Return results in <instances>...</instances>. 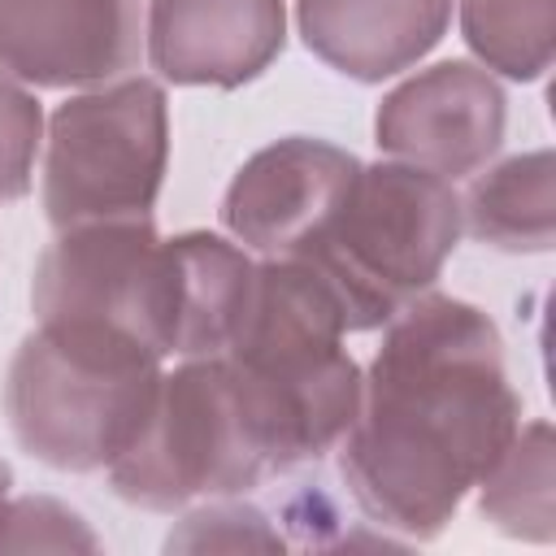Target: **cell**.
<instances>
[{
    "label": "cell",
    "instance_id": "1",
    "mask_svg": "<svg viewBox=\"0 0 556 556\" xmlns=\"http://www.w3.org/2000/svg\"><path fill=\"white\" fill-rule=\"evenodd\" d=\"M521 426L495 321L456 295H417L382 326L361 369V408L339 439L356 508L404 539H439Z\"/></svg>",
    "mask_w": 556,
    "mask_h": 556
},
{
    "label": "cell",
    "instance_id": "2",
    "mask_svg": "<svg viewBox=\"0 0 556 556\" xmlns=\"http://www.w3.org/2000/svg\"><path fill=\"white\" fill-rule=\"evenodd\" d=\"M343 313L295 256H261L243 317L222 352L269 473L321 460L361 408V365Z\"/></svg>",
    "mask_w": 556,
    "mask_h": 556
},
{
    "label": "cell",
    "instance_id": "3",
    "mask_svg": "<svg viewBox=\"0 0 556 556\" xmlns=\"http://www.w3.org/2000/svg\"><path fill=\"white\" fill-rule=\"evenodd\" d=\"M165 361L96 321H35L4 374L17 447L61 473L109 469L139 434Z\"/></svg>",
    "mask_w": 556,
    "mask_h": 556
},
{
    "label": "cell",
    "instance_id": "4",
    "mask_svg": "<svg viewBox=\"0 0 556 556\" xmlns=\"http://www.w3.org/2000/svg\"><path fill=\"white\" fill-rule=\"evenodd\" d=\"M460 239V195L404 161L361 165L334 213L295 252L334 295L348 334L387 326L434 291Z\"/></svg>",
    "mask_w": 556,
    "mask_h": 556
},
{
    "label": "cell",
    "instance_id": "5",
    "mask_svg": "<svg viewBox=\"0 0 556 556\" xmlns=\"http://www.w3.org/2000/svg\"><path fill=\"white\" fill-rule=\"evenodd\" d=\"M169 169V104L161 83L126 74L83 87L43 130L39 200L56 230L152 217Z\"/></svg>",
    "mask_w": 556,
    "mask_h": 556
},
{
    "label": "cell",
    "instance_id": "6",
    "mask_svg": "<svg viewBox=\"0 0 556 556\" xmlns=\"http://www.w3.org/2000/svg\"><path fill=\"white\" fill-rule=\"evenodd\" d=\"M261 478L269 465L222 356L165 369L135 443L109 465L113 495L148 513L243 495Z\"/></svg>",
    "mask_w": 556,
    "mask_h": 556
},
{
    "label": "cell",
    "instance_id": "7",
    "mask_svg": "<svg viewBox=\"0 0 556 556\" xmlns=\"http://www.w3.org/2000/svg\"><path fill=\"white\" fill-rule=\"evenodd\" d=\"M35 321L113 326L161 361L178 348V256L152 217L56 230L30 278Z\"/></svg>",
    "mask_w": 556,
    "mask_h": 556
},
{
    "label": "cell",
    "instance_id": "8",
    "mask_svg": "<svg viewBox=\"0 0 556 556\" xmlns=\"http://www.w3.org/2000/svg\"><path fill=\"white\" fill-rule=\"evenodd\" d=\"M508 100L478 61H434L391 87L374 113V143L434 178L478 174L504 143Z\"/></svg>",
    "mask_w": 556,
    "mask_h": 556
},
{
    "label": "cell",
    "instance_id": "9",
    "mask_svg": "<svg viewBox=\"0 0 556 556\" xmlns=\"http://www.w3.org/2000/svg\"><path fill=\"white\" fill-rule=\"evenodd\" d=\"M139 52V0H0V70L26 87H100L126 78Z\"/></svg>",
    "mask_w": 556,
    "mask_h": 556
},
{
    "label": "cell",
    "instance_id": "10",
    "mask_svg": "<svg viewBox=\"0 0 556 556\" xmlns=\"http://www.w3.org/2000/svg\"><path fill=\"white\" fill-rule=\"evenodd\" d=\"M361 161L326 139L287 135L252 152L222 200V226L252 256H295L334 213Z\"/></svg>",
    "mask_w": 556,
    "mask_h": 556
},
{
    "label": "cell",
    "instance_id": "11",
    "mask_svg": "<svg viewBox=\"0 0 556 556\" xmlns=\"http://www.w3.org/2000/svg\"><path fill=\"white\" fill-rule=\"evenodd\" d=\"M282 43V0H152L143 22L152 70L178 87H243L278 61Z\"/></svg>",
    "mask_w": 556,
    "mask_h": 556
},
{
    "label": "cell",
    "instance_id": "12",
    "mask_svg": "<svg viewBox=\"0 0 556 556\" xmlns=\"http://www.w3.org/2000/svg\"><path fill=\"white\" fill-rule=\"evenodd\" d=\"M456 0H295L304 48L334 74L382 83L413 70L452 22Z\"/></svg>",
    "mask_w": 556,
    "mask_h": 556
},
{
    "label": "cell",
    "instance_id": "13",
    "mask_svg": "<svg viewBox=\"0 0 556 556\" xmlns=\"http://www.w3.org/2000/svg\"><path fill=\"white\" fill-rule=\"evenodd\" d=\"M174 256H178V361L195 356H222L248 291L256 274V256L222 235L208 230H182L174 235Z\"/></svg>",
    "mask_w": 556,
    "mask_h": 556
},
{
    "label": "cell",
    "instance_id": "14",
    "mask_svg": "<svg viewBox=\"0 0 556 556\" xmlns=\"http://www.w3.org/2000/svg\"><path fill=\"white\" fill-rule=\"evenodd\" d=\"M460 230L500 252H547L556 239V161L547 148L517 152L469 182Z\"/></svg>",
    "mask_w": 556,
    "mask_h": 556
},
{
    "label": "cell",
    "instance_id": "15",
    "mask_svg": "<svg viewBox=\"0 0 556 556\" xmlns=\"http://www.w3.org/2000/svg\"><path fill=\"white\" fill-rule=\"evenodd\" d=\"M478 513L508 539L552 543L556 539V439L552 426L526 421L504 443V452L478 478Z\"/></svg>",
    "mask_w": 556,
    "mask_h": 556
},
{
    "label": "cell",
    "instance_id": "16",
    "mask_svg": "<svg viewBox=\"0 0 556 556\" xmlns=\"http://www.w3.org/2000/svg\"><path fill=\"white\" fill-rule=\"evenodd\" d=\"M456 13L482 70L517 83L547 74L556 52V0H456Z\"/></svg>",
    "mask_w": 556,
    "mask_h": 556
},
{
    "label": "cell",
    "instance_id": "17",
    "mask_svg": "<svg viewBox=\"0 0 556 556\" xmlns=\"http://www.w3.org/2000/svg\"><path fill=\"white\" fill-rule=\"evenodd\" d=\"M169 552H278L282 534L256 504H239L235 495L200 500L165 539Z\"/></svg>",
    "mask_w": 556,
    "mask_h": 556
},
{
    "label": "cell",
    "instance_id": "18",
    "mask_svg": "<svg viewBox=\"0 0 556 556\" xmlns=\"http://www.w3.org/2000/svg\"><path fill=\"white\" fill-rule=\"evenodd\" d=\"M91 526L52 495H22L0 504V552H96Z\"/></svg>",
    "mask_w": 556,
    "mask_h": 556
},
{
    "label": "cell",
    "instance_id": "19",
    "mask_svg": "<svg viewBox=\"0 0 556 556\" xmlns=\"http://www.w3.org/2000/svg\"><path fill=\"white\" fill-rule=\"evenodd\" d=\"M43 152V109L35 91L0 70V204L22 200Z\"/></svg>",
    "mask_w": 556,
    "mask_h": 556
},
{
    "label": "cell",
    "instance_id": "20",
    "mask_svg": "<svg viewBox=\"0 0 556 556\" xmlns=\"http://www.w3.org/2000/svg\"><path fill=\"white\" fill-rule=\"evenodd\" d=\"M9 491H13V469H9L4 460H0V504L9 500Z\"/></svg>",
    "mask_w": 556,
    "mask_h": 556
}]
</instances>
